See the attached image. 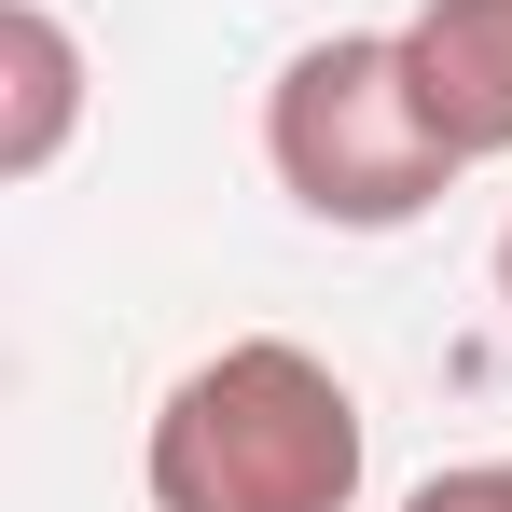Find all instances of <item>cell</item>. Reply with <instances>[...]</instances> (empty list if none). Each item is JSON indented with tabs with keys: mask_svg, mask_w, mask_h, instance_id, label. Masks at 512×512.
<instances>
[{
	"mask_svg": "<svg viewBox=\"0 0 512 512\" xmlns=\"http://www.w3.org/2000/svg\"><path fill=\"white\" fill-rule=\"evenodd\" d=\"M360 485H374V416L291 333L208 346L139 429L153 512H360Z\"/></svg>",
	"mask_w": 512,
	"mask_h": 512,
	"instance_id": "cell-1",
	"label": "cell"
},
{
	"mask_svg": "<svg viewBox=\"0 0 512 512\" xmlns=\"http://www.w3.org/2000/svg\"><path fill=\"white\" fill-rule=\"evenodd\" d=\"M263 167L333 236H402V222H429L471 180L457 139L429 125L416 70H402V28H319V42H291L277 84H263Z\"/></svg>",
	"mask_w": 512,
	"mask_h": 512,
	"instance_id": "cell-2",
	"label": "cell"
},
{
	"mask_svg": "<svg viewBox=\"0 0 512 512\" xmlns=\"http://www.w3.org/2000/svg\"><path fill=\"white\" fill-rule=\"evenodd\" d=\"M402 70H416L429 125L457 139V167L512 153V0H416L402 14Z\"/></svg>",
	"mask_w": 512,
	"mask_h": 512,
	"instance_id": "cell-3",
	"label": "cell"
},
{
	"mask_svg": "<svg viewBox=\"0 0 512 512\" xmlns=\"http://www.w3.org/2000/svg\"><path fill=\"white\" fill-rule=\"evenodd\" d=\"M84 125V28L56 0H0V180H56Z\"/></svg>",
	"mask_w": 512,
	"mask_h": 512,
	"instance_id": "cell-4",
	"label": "cell"
},
{
	"mask_svg": "<svg viewBox=\"0 0 512 512\" xmlns=\"http://www.w3.org/2000/svg\"><path fill=\"white\" fill-rule=\"evenodd\" d=\"M402 512H512V457H457V471H429Z\"/></svg>",
	"mask_w": 512,
	"mask_h": 512,
	"instance_id": "cell-5",
	"label": "cell"
},
{
	"mask_svg": "<svg viewBox=\"0 0 512 512\" xmlns=\"http://www.w3.org/2000/svg\"><path fill=\"white\" fill-rule=\"evenodd\" d=\"M499 305H512V222H499Z\"/></svg>",
	"mask_w": 512,
	"mask_h": 512,
	"instance_id": "cell-6",
	"label": "cell"
}]
</instances>
